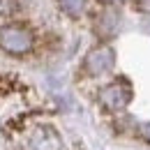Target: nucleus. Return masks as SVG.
I'll use <instances>...</instances> for the list:
<instances>
[{
    "label": "nucleus",
    "mask_w": 150,
    "mask_h": 150,
    "mask_svg": "<svg viewBox=\"0 0 150 150\" xmlns=\"http://www.w3.org/2000/svg\"><path fill=\"white\" fill-rule=\"evenodd\" d=\"M35 46V37L33 33L25 28V25H19V23H7L0 28V49L9 56H25L30 53Z\"/></svg>",
    "instance_id": "1"
},
{
    "label": "nucleus",
    "mask_w": 150,
    "mask_h": 150,
    "mask_svg": "<svg viewBox=\"0 0 150 150\" xmlns=\"http://www.w3.org/2000/svg\"><path fill=\"white\" fill-rule=\"evenodd\" d=\"M113 65H115V51L111 46H95L90 49L86 58H83V74L86 76H102L106 72H111Z\"/></svg>",
    "instance_id": "2"
},
{
    "label": "nucleus",
    "mask_w": 150,
    "mask_h": 150,
    "mask_svg": "<svg viewBox=\"0 0 150 150\" xmlns=\"http://www.w3.org/2000/svg\"><path fill=\"white\" fill-rule=\"evenodd\" d=\"M99 104L109 111H122L132 99V88L125 83V81H113V83H106L102 90H99Z\"/></svg>",
    "instance_id": "3"
},
{
    "label": "nucleus",
    "mask_w": 150,
    "mask_h": 150,
    "mask_svg": "<svg viewBox=\"0 0 150 150\" xmlns=\"http://www.w3.org/2000/svg\"><path fill=\"white\" fill-rule=\"evenodd\" d=\"M28 150H62V139L51 125H39L28 139Z\"/></svg>",
    "instance_id": "4"
},
{
    "label": "nucleus",
    "mask_w": 150,
    "mask_h": 150,
    "mask_svg": "<svg viewBox=\"0 0 150 150\" xmlns=\"http://www.w3.org/2000/svg\"><path fill=\"white\" fill-rule=\"evenodd\" d=\"M93 30L99 39H111L120 30V12L118 9H102L95 16Z\"/></svg>",
    "instance_id": "5"
},
{
    "label": "nucleus",
    "mask_w": 150,
    "mask_h": 150,
    "mask_svg": "<svg viewBox=\"0 0 150 150\" xmlns=\"http://www.w3.org/2000/svg\"><path fill=\"white\" fill-rule=\"evenodd\" d=\"M86 5H88V0H58V7L72 19H79L86 12Z\"/></svg>",
    "instance_id": "6"
},
{
    "label": "nucleus",
    "mask_w": 150,
    "mask_h": 150,
    "mask_svg": "<svg viewBox=\"0 0 150 150\" xmlns=\"http://www.w3.org/2000/svg\"><path fill=\"white\" fill-rule=\"evenodd\" d=\"M19 9V2L16 0H0V16H9Z\"/></svg>",
    "instance_id": "7"
},
{
    "label": "nucleus",
    "mask_w": 150,
    "mask_h": 150,
    "mask_svg": "<svg viewBox=\"0 0 150 150\" xmlns=\"http://www.w3.org/2000/svg\"><path fill=\"white\" fill-rule=\"evenodd\" d=\"M134 9H139L143 14H150V0H134Z\"/></svg>",
    "instance_id": "8"
},
{
    "label": "nucleus",
    "mask_w": 150,
    "mask_h": 150,
    "mask_svg": "<svg viewBox=\"0 0 150 150\" xmlns=\"http://www.w3.org/2000/svg\"><path fill=\"white\" fill-rule=\"evenodd\" d=\"M141 136H143V139L150 143V122H146V125L141 127Z\"/></svg>",
    "instance_id": "9"
},
{
    "label": "nucleus",
    "mask_w": 150,
    "mask_h": 150,
    "mask_svg": "<svg viewBox=\"0 0 150 150\" xmlns=\"http://www.w3.org/2000/svg\"><path fill=\"white\" fill-rule=\"evenodd\" d=\"M141 28H143L146 33H150V16H148V19H143V21H141Z\"/></svg>",
    "instance_id": "10"
},
{
    "label": "nucleus",
    "mask_w": 150,
    "mask_h": 150,
    "mask_svg": "<svg viewBox=\"0 0 150 150\" xmlns=\"http://www.w3.org/2000/svg\"><path fill=\"white\" fill-rule=\"evenodd\" d=\"M99 2H106V5H111V2H120V0H99Z\"/></svg>",
    "instance_id": "11"
}]
</instances>
